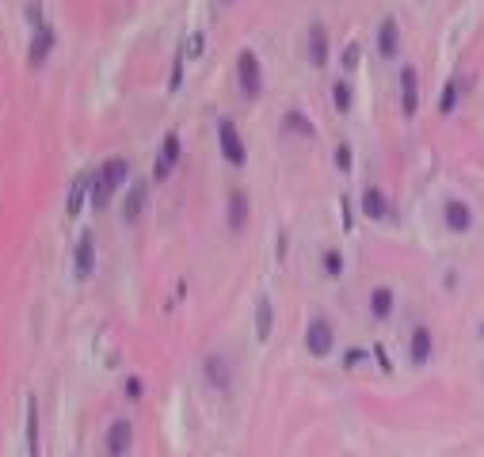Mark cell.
<instances>
[{
	"label": "cell",
	"mask_w": 484,
	"mask_h": 457,
	"mask_svg": "<svg viewBox=\"0 0 484 457\" xmlns=\"http://www.w3.org/2000/svg\"><path fill=\"white\" fill-rule=\"evenodd\" d=\"M134 446V423L130 419H115L107 427V457H126Z\"/></svg>",
	"instance_id": "obj_6"
},
{
	"label": "cell",
	"mask_w": 484,
	"mask_h": 457,
	"mask_svg": "<svg viewBox=\"0 0 484 457\" xmlns=\"http://www.w3.org/2000/svg\"><path fill=\"white\" fill-rule=\"evenodd\" d=\"M145 195H149V183L145 180H138L134 187H130V195H126V202H123V221H126V225H134V221L141 217V210H145Z\"/></svg>",
	"instance_id": "obj_11"
},
{
	"label": "cell",
	"mask_w": 484,
	"mask_h": 457,
	"mask_svg": "<svg viewBox=\"0 0 484 457\" xmlns=\"http://www.w3.org/2000/svg\"><path fill=\"white\" fill-rule=\"evenodd\" d=\"M324 271H328V274H339V271H344V255L328 248V252H324Z\"/></svg>",
	"instance_id": "obj_26"
},
{
	"label": "cell",
	"mask_w": 484,
	"mask_h": 457,
	"mask_svg": "<svg viewBox=\"0 0 484 457\" xmlns=\"http://www.w3.org/2000/svg\"><path fill=\"white\" fill-rule=\"evenodd\" d=\"M328 31L321 27V24H313L309 27V65H316V69H324L328 65Z\"/></svg>",
	"instance_id": "obj_13"
},
{
	"label": "cell",
	"mask_w": 484,
	"mask_h": 457,
	"mask_svg": "<svg viewBox=\"0 0 484 457\" xmlns=\"http://www.w3.org/2000/svg\"><path fill=\"white\" fill-rule=\"evenodd\" d=\"M50 50H53V31H50V27H38V31H35V38H31L27 61H31V65H35V69H38V65L50 58Z\"/></svg>",
	"instance_id": "obj_15"
},
{
	"label": "cell",
	"mask_w": 484,
	"mask_h": 457,
	"mask_svg": "<svg viewBox=\"0 0 484 457\" xmlns=\"http://www.w3.org/2000/svg\"><path fill=\"white\" fill-rule=\"evenodd\" d=\"M217 138H222V157H225V164L244 168V164H248V149H244V141H240L233 118H217Z\"/></svg>",
	"instance_id": "obj_2"
},
{
	"label": "cell",
	"mask_w": 484,
	"mask_h": 457,
	"mask_svg": "<svg viewBox=\"0 0 484 457\" xmlns=\"http://www.w3.org/2000/svg\"><path fill=\"white\" fill-rule=\"evenodd\" d=\"M202 31H195V35H191V42H187V58H202Z\"/></svg>",
	"instance_id": "obj_29"
},
{
	"label": "cell",
	"mask_w": 484,
	"mask_h": 457,
	"mask_svg": "<svg viewBox=\"0 0 484 457\" xmlns=\"http://www.w3.org/2000/svg\"><path fill=\"white\" fill-rule=\"evenodd\" d=\"M305 351H309L313 359H324V354L336 351V328H332V320H324V317H313L309 320V328H305Z\"/></svg>",
	"instance_id": "obj_1"
},
{
	"label": "cell",
	"mask_w": 484,
	"mask_h": 457,
	"mask_svg": "<svg viewBox=\"0 0 484 457\" xmlns=\"http://www.w3.org/2000/svg\"><path fill=\"white\" fill-rule=\"evenodd\" d=\"M202 377H206V385L217 389V393H225L229 385H233V370H229V359L225 354H206L202 359Z\"/></svg>",
	"instance_id": "obj_5"
},
{
	"label": "cell",
	"mask_w": 484,
	"mask_h": 457,
	"mask_svg": "<svg viewBox=\"0 0 484 457\" xmlns=\"http://www.w3.org/2000/svg\"><path fill=\"white\" fill-rule=\"evenodd\" d=\"M237 73H240V92H244L248 99H256V96L263 92V69H259L256 50H240V58H237Z\"/></svg>",
	"instance_id": "obj_3"
},
{
	"label": "cell",
	"mask_w": 484,
	"mask_h": 457,
	"mask_svg": "<svg viewBox=\"0 0 484 457\" xmlns=\"http://www.w3.org/2000/svg\"><path fill=\"white\" fill-rule=\"evenodd\" d=\"M27 457H38V404L27 400Z\"/></svg>",
	"instance_id": "obj_19"
},
{
	"label": "cell",
	"mask_w": 484,
	"mask_h": 457,
	"mask_svg": "<svg viewBox=\"0 0 484 457\" xmlns=\"http://www.w3.org/2000/svg\"><path fill=\"white\" fill-rule=\"evenodd\" d=\"M336 168L339 172H351V145H344V141L336 145Z\"/></svg>",
	"instance_id": "obj_28"
},
{
	"label": "cell",
	"mask_w": 484,
	"mask_h": 457,
	"mask_svg": "<svg viewBox=\"0 0 484 457\" xmlns=\"http://www.w3.org/2000/svg\"><path fill=\"white\" fill-rule=\"evenodd\" d=\"M126 175H130V160H126V157H111V160H107L103 168H100V180L107 183V191H111V195L118 191V187H123Z\"/></svg>",
	"instance_id": "obj_14"
},
{
	"label": "cell",
	"mask_w": 484,
	"mask_h": 457,
	"mask_svg": "<svg viewBox=\"0 0 484 457\" xmlns=\"http://www.w3.org/2000/svg\"><path fill=\"white\" fill-rule=\"evenodd\" d=\"M88 183H92V180H88V175H76V180H73V191H69V206H65V210H69V217H76V214H81V206H84V191H88Z\"/></svg>",
	"instance_id": "obj_20"
},
{
	"label": "cell",
	"mask_w": 484,
	"mask_h": 457,
	"mask_svg": "<svg viewBox=\"0 0 484 457\" xmlns=\"http://www.w3.org/2000/svg\"><path fill=\"white\" fill-rule=\"evenodd\" d=\"M362 214H366L370 221H381L385 214H389V206H385V195L378 191V187H366V191H362Z\"/></svg>",
	"instance_id": "obj_18"
},
{
	"label": "cell",
	"mask_w": 484,
	"mask_h": 457,
	"mask_svg": "<svg viewBox=\"0 0 484 457\" xmlns=\"http://www.w3.org/2000/svg\"><path fill=\"white\" fill-rule=\"evenodd\" d=\"M443 221H446L450 232H469V229H473V210H469V202L450 198V202L443 206Z\"/></svg>",
	"instance_id": "obj_7"
},
{
	"label": "cell",
	"mask_w": 484,
	"mask_h": 457,
	"mask_svg": "<svg viewBox=\"0 0 484 457\" xmlns=\"http://www.w3.org/2000/svg\"><path fill=\"white\" fill-rule=\"evenodd\" d=\"M256 320H259V324H256V336H259V339H267V336H271V301H267V297H259Z\"/></svg>",
	"instance_id": "obj_22"
},
{
	"label": "cell",
	"mask_w": 484,
	"mask_h": 457,
	"mask_svg": "<svg viewBox=\"0 0 484 457\" xmlns=\"http://www.w3.org/2000/svg\"><path fill=\"white\" fill-rule=\"evenodd\" d=\"M393 309H397V289H393V286H378L370 294V317L374 320H389Z\"/></svg>",
	"instance_id": "obj_10"
},
{
	"label": "cell",
	"mask_w": 484,
	"mask_h": 457,
	"mask_svg": "<svg viewBox=\"0 0 484 457\" xmlns=\"http://www.w3.org/2000/svg\"><path fill=\"white\" fill-rule=\"evenodd\" d=\"M180 157H183V145H180V133H164V145H160V157H157V164H153V180L157 183H164L172 175V168L180 164Z\"/></svg>",
	"instance_id": "obj_4"
},
{
	"label": "cell",
	"mask_w": 484,
	"mask_h": 457,
	"mask_svg": "<svg viewBox=\"0 0 484 457\" xmlns=\"http://www.w3.org/2000/svg\"><path fill=\"white\" fill-rule=\"evenodd\" d=\"M73 260H76V278L84 282V278L96 271V240H92V232H81V240H76V255H73Z\"/></svg>",
	"instance_id": "obj_9"
},
{
	"label": "cell",
	"mask_w": 484,
	"mask_h": 457,
	"mask_svg": "<svg viewBox=\"0 0 484 457\" xmlns=\"http://www.w3.org/2000/svg\"><path fill=\"white\" fill-rule=\"evenodd\" d=\"M378 50H381V58H393V53L401 50L397 19H381V27H378Z\"/></svg>",
	"instance_id": "obj_16"
},
{
	"label": "cell",
	"mask_w": 484,
	"mask_h": 457,
	"mask_svg": "<svg viewBox=\"0 0 484 457\" xmlns=\"http://www.w3.org/2000/svg\"><path fill=\"white\" fill-rule=\"evenodd\" d=\"M282 126L294 130V133H302V138H313V122L305 118V115H298V111H290V115L282 118Z\"/></svg>",
	"instance_id": "obj_21"
},
{
	"label": "cell",
	"mask_w": 484,
	"mask_h": 457,
	"mask_svg": "<svg viewBox=\"0 0 484 457\" xmlns=\"http://www.w3.org/2000/svg\"><path fill=\"white\" fill-rule=\"evenodd\" d=\"M416 84H420V73L412 69V65H404L401 69V111L404 115H416L420 111V96H416Z\"/></svg>",
	"instance_id": "obj_8"
},
{
	"label": "cell",
	"mask_w": 484,
	"mask_h": 457,
	"mask_svg": "<svg viewBox=\"0 0 484 457\" xmlns=\"http://www.w3.org/2000/svg\"><path fill=\"white\" fill-rule=\"evenodd\" d=\"M332 103H336V111H344V115L351 111V84L347 81H336L332 84Z\"/></svg>",
	"instance_id": "obj_23"
},
{
	"label": "cell",
	"mask_w": 484,
	"mask_h": 457,
	"mask_svg": "<svg viewBox=\"0 0 484 457\" xmlns=\"http://www.w3.org/2000/svg\"><path fill=\"white\" fill-rule=\"evenodd\" d=\"M244 225H248V195L233 191V195H229V229L240 232Z\"/></svg>",
	"instance_id": "obj_17"
},
{
	"label": "cell",
	"mask_w": 484,
	"mask_h": 457,
	"mask_svg": "<svg viewBox=\"0 0 484 457\" xmlns=\"http://www.w3.org/2000/svg\"><path fill=\"white\" fill-rule=\"evenodd\" d=\"M88 198H92V206H96V210H103L107 202H111V191H107V183L100 180V175L92 180V195H88Z\"/></svg>",
	"instance_id": "obj_24"
},
{
	"label": "cell",
	"mask_w": 484,
	"mask_h": 457,
	"mask_svg": "<svg viewBox=\"0 0 484 457\" xmlns=\"http://www.w3.org/2000/svg\"><path fill=\"white\" fill-rule=\"evenodd\" d=\"M355 61H359V46H347V53H344V65H347V69H355Z\"/></svg>",
	"instance_id": "obj_30"
},
{
	"label": "cell",
	"mask_w": 484,
	"mask_h": 457,
	"mask_svg": "<svg viewBox=\"0 0 484 457\" xmlns=\"http://www.w3.org/2000/svg\"><path fill=\"white\" fill-rule=\"evenodd\" d=\"M408 351H412V362H427L435 351V336L427 324H416L412 328V339H408Z\"/></svg>",
	"instance_id": "obj_12"
},
{
	"label": "cell",
	"mask_w": 484,
	"mask_h": 457,
	"mask_svg": "<svg viewBox=\"0 0 484 457\" xmlns=\"http://www.w3.org/2000/svg\"><path fill=\"white\" fill-rule=\"evenodd\" d=\"M180 84H183V53H175V61H172V81H168V88H172V92H180Z\"/></svg>",
	"instance_id": "obj_27"
},
{
	"label": "cell",
	"mask_w": 484,
	"mask_h": 457,
	"mask_svg": "<svg viewBox=\"0 0 484 457\" xmlns=\"http://www.w3.org/2000/svg\"><path fill=\"white\" fill-rule=\"evenodd\" d=\"M454 103H458V81H446L443 99H438V111H443V115H450V111H454Z\"/></svg>",
	"instance_id": "obj_25"
}]
</instances>
